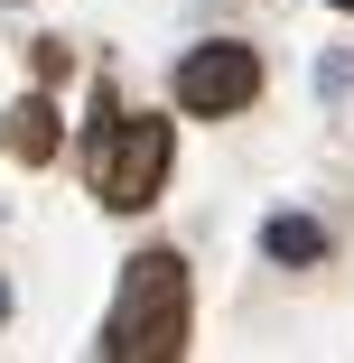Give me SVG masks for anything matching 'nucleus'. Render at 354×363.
I'll use <instances>...</instances> for the list:
<instances>
[{"label": "nucleus", "mask_w": 354, "mask_h": 363, "mask_svg": "<svg viewBox=\"0 0 354 363\" xmlns=\"http://www.w3.org/2000/svg\"><path fill=\"white\" fill-rule=\"evenodd\" d=\"M187 354V261L177 252H140L112 289L103 317V363H168Z\"/></svg>", "instance_id": "1"}, {"label": "nucleus", "mask_w": 354, "mask_h": 363, "mask_svg": "<svg viewBox=\"0 0 354 363\" xmlns=\"http://www.w3.org/2000/svg\"><path fill=\"white\" fill-rule=\"evenodd\" d=\"M84 168H94V196L112 205V214H140L159 186H168V121L159 112H121V121H94V150H84Z\"/></svg>", "instance_id": "2"}, {"label": "nucleus", "mask_w": 354, "mask_h": 363, "mask_svg": "<svg viewBox=\"0 0 354 363\" xmlns=\"http://www.w3.org/2000/svg\"><path fill=\"white\" fill-rule=\"evenodd\" d=\"M252 94H261V56L252 47H233V38H215V47H196L187 65H177V103L187 112H252Z\"/></svg>", "instance_id": "3"}, {"label": "nucleus", "mask_w": 354, "mask_h": 363, "mask_svg": "<svg viewBox=\"0 0 354 363\" xmlns=\"http://www.w3.org/2000/svg\"><path fill=\"white\" fill-rule=\"evenodd\" d=\"M261 252L289 261V270H308V261H326V233L308 224V214H270V224H261Z\"/></svg>", "instance_id": "4"}, {"label": "nucleus", "mask_w": 354, "mask_h": 363, "mask_svg": "<svg viewBox=\"0 0 354 363\" xmlns=\"http://www.w3.org/2000/svg\"><path fill=\"white\" fill-rule=\"evenodd\" d=\"M0 150H19V159H56V112H47V103H19V121L0 130Z\"/></svg>", "instance_id": "5"}, {"label": "nucleus", "mask_w": 354, "mask_h": 363, "mask_svg": "<svg viewBox=\"0 0 354 363\" xmlns=\"http://www.w3.org/2000/svg\"><path fill=\"white\" fill-rule=\"evenodd\" d=\"M0 317H10V289H0Z\"/></svg>", "instance_id": "6"}, {"label": "nucleus", "mask_w": 354, "mask_h": 363, "mask_svg": "<svg viewBox=\"0 0 354 363\" xmlns=\"http://www.w3.org/2000/svg\"><path fill=\"white\" fill-rule=\"evenodd\" d=\"M326 10H354V0H326Z\"/></svg>", "instance_id": "7"}]
</instances>
